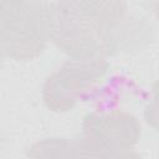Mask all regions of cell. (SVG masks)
Wrapping results in <instances>:
<instances>
[{
    "instance_id": "2",
    "label": "cell",
    "mask_w": 159,
    "mask_h": 159,
    "mask_svg": "<svg viewBox=\"0 0 159 159\" xmlns=\"http://www.w3.org/2000/svg\"><path fill=\"white\" fill-rule=\"evenodd\" d=\"M48 37L70 60H89L108 57L98 27L84 14L76 1L47 2Z\"/></svg>"
},
{
    "instance_id": "5",
    "label": "cell",
    "mask_w": 159,
    "mask_h": 159,
    "mask_svg": "<svg viewBox=\"0 0 159 159\" xmlns=\"http://www.w3.org/2000/svg\"><path fill=\"white\" fill-rule=\"evenodd\" d=\"M102 46L108 57L119 52H137L153 40V27L140 15H124L114 24L99 31Z\"/></svg>"
},
{
    "instance_id": "7",
    "label": "cell",
    "mask_w": 159,
    "mask_h": 159,
    "mask_svg": "<svg viewBox=\"0 0 159 159\" xmlns=\"http://www.w3.org/2000/svg\"><path fill=\"white\" fill-rule=\"evenodd\" d=\"M80 5L84 14L91 19V21L103 30L109 25L118 21L127 14V4L124 1H81Z\"/></svg>"
},
{
    "instance_id": "4",
    "label": "cell",
    "mask_w": 159,
    "mask_h": 159,
    "mask_svg": "<svg viewBox=\"0 0 159 159\" xmlns=\"http://www.w3.org/2000/svg\"><path fill=\"white\" fill-rule=\"evenodd\" d=\"M108 57L89 60H67L51 73L42 87V99L46 107L57 113L71 111L108 71Z\"/></svg>"
},
{
    "instance_id": "6",
    "label": "cell",
    "mask_w": 159,
    "mask_h": 159,
    "mask_svg": "<svg viewBox=\"0 0 159 159\" xmlns=\"http://www.w3.org/2000/svg\"><path fill=\"white\" fill-rule=\"evenodd\" d=\"M30 159H81L77 139L65 137H48L37 140L27 149Z\"/></svg>"
},
{
    "instance_id": "1",
    "label": "cell",
    "mask_w": 159,
    "mask_h": 159,
    "mask_svg": "<svg viewBox=\"0 0 159 159\" xmlns=\"http://www.w3.org/2000/svg\"><path fill=\"white\" fill-rule=\"evenodd\" d=\"M48 37L47 2L0 1V48L5 57L31 61L46 48Z\"/></svg>"
},
{
    "instance_id": "8",
    "label": "cell",
    "mask_w": 159,
    "mask_h": 159,
    "mask_svg": "<svg viewBox=\"0 0 159 159\" xmlns=\"http://www.w3.org/2000/svg\"><path fill=\"white\" fill-rule=\"evenodd\" d=\"M152 92L153 97L144 109V119L152 128L159 130V81L154 82Z\"/></svg>"
},
{
    "instance_id": "9",
    "label": "cell",
    "mask_w": 159,
    "mask_h": 159,
    "mask_svg": "<svg viewBox=\"0 0 159 159\" xmlns=\"http://www.w3.org/2000/svg\"><path fill=\"white\" fill-rule=\"evenodd\" d=\"M102 159H143L142 155L134 150H124V152H117L113 154H108Z\"/></svg>"
},
{
    "instance_id": "3",
    "label": "cell",
    "mask_w": 159,
    "mask_h": 159,
    "mask_svg": "<svg viewBox=\"0 0 159 159\" xmlns=\"http://www.w3.org/2000/svg\"><path fill=\"white\" fill-rule=\"evenodd\" d=\"M77 139L81 159H102L108 154L130 150L140 138L138 119L124 111L91 112L82 119Z\"/></svg>"
},
{
    "instance_id": "10",
    "label": "cell",
    "mask_w": 159,
    "mask_h": 159,
    "mask_svg": "<svg viewBox=\"0 0 159 159\" xmlns=\"http://www.w3.org/2000/svg\"><path fill=\"white\" fill-rule=\"evenodd\" d=\"M153 11H154V14H155L157 19L159 20V1L153 2Z\"/></svg>"
}]
</instances>
